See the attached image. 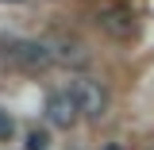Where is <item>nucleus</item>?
Here are the masks:
<instances>
[{"label":"nucleus","mask_w":154,"mask_h":150,"mask_svg":"<svg viewBox=\"0 0 154 150\" xmlns=\"http://www.w3.org/2000/svg\"><path fill=\"white\" fill-rule=\"evenodd\" d=\"M12 135H16V119H12V115L0 108V142H8Z\"/></svg>","instance_id":"7"},{"label":"nucleus","mask_w":154,"mask_h":150,"mask_svg":"<svg viewBox=\"0 0 154 150\" xmlns=\"http://www.w3.org/2000/svg\"><path fill=\"white\" fill-rule=\"evenodd\" d=\"M27 150H50L46 131H27Z\"/></svg>","instance_id":"6"},{"label":"nucleus","mask_w":154,"mask_h":150,"mask_svg":"<svg viewBox=\"0 0 154 150\" xmlns=\"http://www.w3.org/2000/svg\"><path fill=\"white\" fill-rule=\"evenodd\" d=\"M46 46H50V54H54V66H69V69H85L89 66V46L73 35H54L46 38Z\"/></svg>","instance_id":"3"},{"label":"nucleus","mask_w":154,"mask_h":150,"mask_svg":"<svg viewBox=\"0 0 154 150\" xmlns=\"http://www.w3.org/2000/svg\"><path fill=\"white\" fill-rule=\"evenodd\" d=\"M8 62L23 69V73H42V69H50L54 66V54H50V46L46 42H31V38H23V42H8Z\"/></svg>","instance_id":"1"},{"label":"nucleus","mask_w":154,"mask_h":150,"mask_svg":"<svg viewBox=\"0 0 154 150\" xmlns=\"http://www.w3.org/2000/svg\"><path fill=\"white\" fill-rule=\"evenodd\" d=\"M69 93L77 96V104H81V115H85V119L100 123V119L108 115V104H112V100H108V89H104L100 81H93V77H77Z\"/></svg>","instance_id":"2"},{"label":"nucleus","mask_w":154,"mask_h":150,"mask_svg":"<svg viewBox=\"0 0 154 150\" xmlns=\"http://www.w3.org/2000/svg\"><path fill=\"white\" fill-rule=\"evenodd\" d=\"M100 23H104V31L116 35V38H131L135 35V16H131V12H108Z\"/></svg>","instance_id":"5"},{"label":"nucleus","mask_w":154,"mask_h":150,"mask_svg":"<svg viewBox=\"0 0 154 150\" xmlns=\"http://www.w3.org/2000/svg\"><path fill=\"white\" fill-rule=\"evenodd\" d=\"M77 119H81V104H77V96L66 89V93H50L46 96V123L58 127V131H69Z\"/></svg>","instance_id":"4"},{"label":"nucleus","mask_w":154,"mask_h":150,"mask_svg":"<svg viewBox=\"0 0 154 150\" xmlns=\"http://www.w3.org/2000/svg\"><path fill=\"white\" fill-rule=\"evenodd\" d=\"M104 150H119V146H104Z\"/></svg>","instance_id":"8"}]
</instances>
